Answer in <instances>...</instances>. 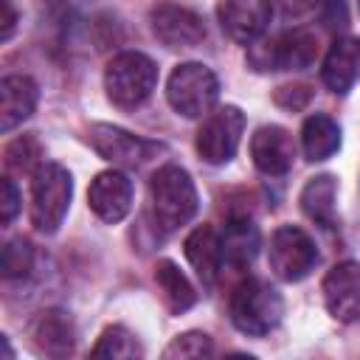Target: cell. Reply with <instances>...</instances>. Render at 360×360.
<instances>
[{
	"label": "cell",
	"instance_id": "obj_1",
	"mask_svg": "<svg viewBox=\"0 0 360 360\" xmlns=\"http://www.w3.org/2000/svg\"><path fill=\"white\" fill-rule=\"evenodd\" d=\"M149 202H152L155 225L160 231L172 233V231L183 228L197 211L194 180L188 177L186 169H180L174 163L160 166L152 174V183H149Z\"/></svg>",
	"mask_w": 360,
	"mask_h": 360
},
{
	"label": "cell",
	"instance_id": "obj_2",
	"mask_svg": "<svg viewBox=\"0 0 360 360\" xmlns=\"http://www.w3.org/2000/svg\"><path fill=\"white\" fill-rule=\"evenodd\" d=\"M284 315L281 295L262 278H245L231 292V321L242 335L262 338L278 326Z\"/></svg>",
	"mask_w": 360,
	"mask_h": 360
},
{
	"label": "cell",
	"instance_id": "obj_3",
	"mask_svg": "<svg viewBox=\"0 0 360 360\" xmlns=\"http://www.w3.org/2000/svg\"><path fill=\"white\" fill-rule=\"evenodd\" d=\"M158 84V68L146 53L124 51L110 59L104 70V90L115 107L143 104Z\"/></svg>",
	"mask_w": 360,
	"mask_h": 360
},
{
	"label": "cell",
	"instance_id": "obj_4",
	"mask_svg": "<svg viewBox=\"0 0 360 360\" xmlns=\"http://www.w3.org/2000/svg\"><path fill=\"white\" fill-rule=\"evenodd\" d=\"M31 177V222L39 233H53L70 205V172L59 163H42Z\"/></svg>",
	"mask_w": 360,
	"mask_h": 360
},
{
	"label": "cell",
	"instance_id": "obj_5",
	"mask_svg": "<svg viewBox=\"0 0 360 360\" xmlns=\"http://www.w3.org/2000/svg\"><path fill=\"white\" fill-rule=\"evenodd\" d=\"M219 96V82L211 68L200 62H183L169 73L166 98L174 112L186 118H202L211 112Z\"/></svg>",
	"mask_w": 360,
	"mask_h": 360
},
{
	"label": "cell",
	"instance_id": "obj_6",
	"mask_svg": "<svg viewBox=\"0 0 360 360\" xmlns=\"http://www.w3.org/2000/svg\"><path fill=\"white\" fill-rule=\"evenodd\" d=\"M315 56H318V39L304 28L253 45L248 53L253 70H304L315 62Z\"/></svg>",
	"mask_w": 360,
	"mask_h": 360
},
{
	"label": "cell",
	"instance_id": "obj_7",
	"mask_svg": "<svg viewBox=\"0 0 360 360\" xmlns=\"http://www.w3.org/2000/svg\"><path fill=\"white\" fill-rule=\"evenodd\" d=\"M245 132V115L239 107L225 104L214 112H208L202 118V127L197 129V152L205 163L211 166H222L228 163L242 141Z\"/></svg>",
	"mask_w": 360,
	"mask_h": 360
},
{
	"label": "cell",
	"instance_id": "obj_8",
	"mask_svg": "<svg viewBox=\"0 0 360 360\" xmlns=\"http://www.w3.org/2000/svg\"><path fill=\"white\" fill-rule=\"evenodd\" d=\"M267 259H270V270L281 281H301L318 264V250L307 231L295 225H281L270 236Z\"/></svg>",
	"mask_w": 360,
	"mask_h": 360
},
{
	"label": "cell",
	"instance_id": "obj_9",
	"mask_svg": "<svg viewBox=\"0 0 360 360\" xmlns=\"http://www.w3.org/2000/svg\"><path fill=\"white\" fill-rule=\"evenodd\" d=\"M87 141L104 160H110L115 166H127V169H138L146 160L166 152L163 143L146 141V138L132 135V132H127L121 127H112V124H93L90 132H87Z\"/></svg>",
	"mask_w": 360,
	"mask_h": 360
},
{
	"label": "cell",
	"instance_id": "obj_10",
	"mask_svg": "<svg viewBox=\"0 0 360 360\" xmlns=\"http://www.w3.org/2000/svg\"><path fill=\"white\" fill-rule=\"evenodd\" d=\"M152 31L155 37L172 48V51H183V48H194L205 39V22L197 11L186 8V6H174V3H158L149 14Z\"/></svg>",
	"mask_w": 360,
	"mask_h": 360
},
{
	"label": "cell",
	"instance_id": "obj_11",
	"mask_svg": "<svg viewBox=\"0 0 360 360\" xmlns=\"http://www.w3.org/2000/svg\"><path fill=\"white\" fill-rule=\"evenodd\" d=\"M273 17V6L270 0H219L217 6V20L222 25V31L242 45L256 42Z\"/></svg>",
	"mask_w": 360,
	"mask_h": 360
},
{
	"label": "cell",
	"instance_id": "obj_12",
	"mask_svg": "<svg viewBox=\"0 0 360 360\" xmlns=\"http://www.w3.org/2000/svg\"><path fill=\"white\" fill-rule=\"evenodd\" d=\"M323 301L335 321L354 323L360 318V264L338 262L323 278Z\"/></svg>",
	"mask_w": 360,
	"mask_h": 360
},
{
	"label": "cell",
	"instance_id": "obj_13",
	"mask_svg": "<svg viewBox=\"0 0 360 360\" xmlns=\"http://www.w3.org/2000/svg\"><path fill=\"white\" fill-rule=\"evenodd\" d=\"M87 202L98 219L121 222L132 208V180L118 169L101 172L87 188Z\"/></svg>",
	"mask_w": 360,
	"mask_h": 360
},
{
	"label": "cell",
	"instance_id": "obj_14",
	"mask_svg": "<svg viewBox=\"0 0 360 360\" xmlns=\"http://www.w3.org/2000/svg\"><path fill=\"white\" fill-rule=\"evenodd\" d=\"M250 158L262 174H284L295 160V141L284 127H259L250 138Z\"/></svg>",
	"mask_w": 360,
	"mask_h": 360
},
{
	"label": "cell",
	"instance_id": "obj_15",
	"mask_svg": "<svg viewBox=\"0 0 360 360\" xmlns=\"http://www.w3.org/2000/svg\"><path fill=\"white\" fill-rule=\"evenodd\" d=\"M31 343L39 354L68 357L76 343V326L65 309H42L31 321Z\"/></svg>",
	"mask_w": 360,
	"mask_h": 360
},
{
	"label": "cell",
	"instance_id": "obj_16",
	"mask_svg": "<svg viewBox=\"0 0 360 360\" xmlns=\"http://www.w3.org/2000/svg\"><path fill=\"white\" fill-rule=\"evenodd\" d=\"M321 79L332 93H349L360 82V39L338 37L323 56Z\"/></svg>",
	"mask_w": 360,
	"mask_h": 360
},
{
	"label": "cell",
	"instance_id": "obj_17",
	"mask_svg": "<svg viewBox=\"0 0 360 360\" xmlns=\"http://www.w3.org/2000/svg\"><path fill=\"white\" fill-rule=\"evenodd\" d=\"M37 98H39V90L31 76H20V73L6 76L0 82V129L11 132L25 118H31Z\"/></svg>",
	"mask_w": 360,
	"mask_h": 360
},
{
	"label": "cell",
	"instance_id": "obj_18",
	"mask_svg": "<svg viewBox=\"0 0 360 360\" xmlns=\"http://www.w3.org/2000/svg\"><path fill=\"white\" fill-rule=\"evenodd\" d=\"M183 248H186V259H188V264L194 267L197 278H200L205 287H211V284L217 281L222 264H225L219 233H217L211 225H200V228H194V231L186 236V245H183Z\"/></svg>",
	"mask_w": 360,
	"mask_h": 360
},
{
	"label": "cell",
	"instance_id": "obj_19",
	"mask_svg": "<svg viewBox=\"0 0 360 360\" xmlns=\"http://www.w3.org/2000/svg\"><path fill=\"white\" fill-rule=\"evenodd\" d=\"M301 146L307 160H326L340 149V127L329 115L315 112L301 127Z\"/></svg>",
	"mask_w": 360,
	"mask_h": 360
},
{
	"label": "cell",
	"instance_id": "obj_20",
	"mask_svg": "<svg viewBox=\"0 0 360 360\" xmlns=\"http://www.w3.org/2000/svg\"><path fill=\"white\" fill-rule=\"evenodd\" d=\"M222 239V256L228 264L233 267H245L256 259L259 253V231L250 219L239 217V219H228L225 231L219 233Z\"/></svg>",
	"mask_w": 360,
	"mask_h": 360
},
{
	"label": "cell",
	"instance_id": "obj_21",
	"mask_svg": "<svg viewBox=\"0 0 360 360\" xmlns=\"http://www.w3.org/2000/svg\"><path fill=\"white\" fill-rule=\"evenodd\" d=\"M155 281H158V290H160L163 304L169 307V312L180 315V312H186V309L194 307L197 292H194L191 281L180 273V267L174 262H169V259L158 262L155 264Z\"/></svg>",
	"mask_w": 360,
	"mask_h": 360
},
{
	"label": "cell",
	"instance_id": "obj_22",
	"mask_svg": "<svg viewBox=\"0 0 360 360\" xmlns=\"http://www.w3.org/2000/svg\"><path fill=\"white\" fill-rule=\"evenodd\" d=\"M335 197H338V183L332 174H318L312 177L304 191H301V208L309 219H315L323 228L335 225Z\"/></svg>",
	"mask_w": 360,
	"mask_h": 360
},
{
	"label": "cell",
	"instance_id": "obj_23",
	"mask_svg": "<svg viewBox=\"0 0 360 360\" xmlns=\"http://www.w3.org/2000/svg\"><path fill=\"white\" fill-rule=\"evenodd\" d=\"M93 357H112V360H129V357H141L143 349L135 340V335L124 326H107L98 338V343L90 349Z\"/></svg>",
	"mask_w": 360,
	"mask_h": 360
},
{
	"label": "cell",
	"instance_id": "obj_24",
	"mask_svg": "<svg viewBox=\"0 0 360 360\" xmlns=\"http://www.w3.org/2000/svg\"><path fill=\"white\" fill-rule=\"evenodd\" d=\"M42 149H39V141L34 135H22V138H14L6 152H3V163H6V172H17V174H34L42 163Z\"/></svg>",
	"mask_w": 360,
	"mask_h": 360
},
{
	"label": "cell",
	"instance_id": "obj_25",
	"mask_svg": "<svg viewBox=\"0 0 360 360\" xmlns=\"http://www.w3.org/2000/svg\"><path fill=\"white\" fill-rule=\"evenodd\" d=\"M34 267V248L28 239L17 236L11 242H6L3 248V276L6 278H22L28 276Z\"/></svg>",
	"mask_w": 360,
	"mask_h": 360
},
{
	"label": "cell",
	"instance_id": "obj_26",
	"mask_svg": "<svg viewBox=\"0 0 360 360\" xmlns=\"http://www.w3.org/2000/svg\"><path fill=\"white\" fill-rule=\"evenodd\" d=\"M211 352H214V343H211L208 335H202V332H186V335H177L166 346L163 357H205Z\"/></svg>",
	"mask_w": 360,
	"mask_h": 360
},
{
	"label": "cell",
	"instance_id": "obj_27",
	"mask_svg": "<svg viewBox=\"0 0 360 360\" xmlns=\"http://www.w3.org/2000/svg\"><path fill=\"white\" fill-rule=\"evenodd\" d=\"M17 211H20V191H17L11 174H6L0 180V219H3V225H8L17 217Z\"/></svg>",
	"mask_w": 360,
	"mask_h": 360
},
{
	"label": "cell",
	"instance_id": "obj_28",
	"mask_svg": "<svg viewBox=\"0 0 360 360\" xmlns=\"http://www.w3.org/2000/svg\"><path fill=\"white\" fill-rule=\"evenodd\" d=\"M321 20L329 31H343L349 25L346 0H321Z\"/></svg>",
	"mask_w": 360,
	"mask_h": 360
},
{
	"label": "cell",
	"instance_id": "obj_29",
	"mask_svg": "<svg viewBox=\"0 0 360 360\" xmlns=\"http://www.w3.org/2000/svg\"><path fill=\"white\" fill-rule=\"evenodd\" d=\"M0 6H3V39H8L17 25V11H14L11 0H0Z\"/></svg>",
	"mask_w": 360,
	"mask_h": 360
},
{
	"label": "cell",
	"instance_id": "obj_30",
	"mask_svg": "<svg viewBox=\"0 0 360 360\" xmlns=\"http://www.w3.org/2000/svg\"><path fill=\"white\" fill-rule=\"evenodd\" d=\"M312 3H315V0H281V8H284L287 14H301V11H307Z\"/></svg>",
	"mask_w": 360,
	"mask_h": 360
},
{
	"label": "cell",
	"instance_id": "obj_31",
	"mask_svg": "<svg viewBox=\"0 0 360 360\" xmlns=\"http://www.w3.org/2000/svg\"><path fill=\"white\" fill-rule=\"evenodd\" d=\"M48 3H59V0H48Z\"/></svg>",
	"mask_w": 360,
	"mask_h": 360
}]
</instances>
